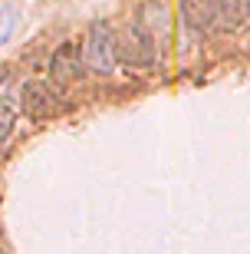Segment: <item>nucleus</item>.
<instances>
[{"label":"nucleus","instance_id":"obj_5","mask_svg":"<svg viewBox=\"0 0 250 254\" xmlns=\"http://www.w3.org/2000/svg\"><path fill=\"white\" fill-rule=\"evenodd\" d=\"M181 23L191 37L214 30V0H181Z\"/></svg>","mask_w":250,"mask_h":254},{"label":"nucleus","instance_id":"obj_1","mask_svg":"<svg viewBox=\"0 0 250 254\" xmlns=\"http://www.w3.org/2000/svg\"><path fill=\"white\" fill-rule=\"evenodd\" d=\"M115 50H119V63L129 69H151L158 63V40L151 37V30L145 23H129L115 37Z\"/></svg>","mask_w":250,"mask_h":254},{"label":"nucleus","instance_id":"obj_9","mask_svg":"<svg viewBox=\"0 0 250 254\" xmlns=\"http://www.w3.org/2000/svg\"><path fill=\"white\" fill-rule=\"evenodd\" d=\"M244 23L250 27V0H244Z\"/></svg>","mask_w":250,"mask_h":254},{"label":"nucleus","instance_id":"obj_10","mask_svg":"<svg viewBox=\"0 0 250 254\" xmlns=\"http://www.w3.org/2000/svg\"><path fill=\"white\" fill-rule=\"evenodd\" d=\"M0 254H3V251H0Z\"/></svg>","mask_w":250,"mask_h":254},{"label":"nucleus","instance_id":"obj_3","mask_svg":"<svg viewBox=\"0 0 250 254\" xmlns=\"http://www.w3.org/2000/svg\"><path fill=\"white\" fill-rule=\"evenodd\" d=\"M20 109L27 119H50V116L59 113V96H56L53 86H47V79H30V83L20 86Z\"/></svg>","mask_w":250,"mask_h":254},{"label":"nucleus","instance_id":"obj_2","mask_svg":"<svg viewBox=\"0 0 250 254\" xmlns=\"http://www.w3.org/2000/svg\"><path fill=\"white\" fill-rule=\"evenodd\" d=\"M83 60H86V69L96 76H112L115 66H119V50H115V33L105 20L93 23L89 27V37L83 43Z\"/></svg>","mask_w":250,"mask_h":254},{"label":"nucleus","instance_id":"obj_4","mask_svg":"<svg viewBox=\"0 0 250 254\" xmlns=\"http://www.w3.org/2000/svg\"><path fill=\"white\" fill-rule=\"evenodd\" d=\"M83 69H86V60H83V47L79 43L66 40V43H59L53 50V57H50V76H53V83L69 86L83 76Z\"/></svg>","mask_w":250,"mask_h":254},{"label":"nucleus","instance_id":"obj_6","mask_svg":"<svg viewBox=\"0 0 250 254\" xmlns=\"http://www.w3.org/2000/svg\"><path fill=\"white\" fill-rule=\"evenodd\" d=\"M244 27V0H214V33H234Z\"/></svg>","mask_w":250,"mask_h":254},{"label":"nucleus","instance_id":"obj_7","mask_svg":"<svg viewBox=\"0 0 250 254\" xmlns=\"http://www.w3.org/2000/svg\"><path fill=\"white\" fill-rule=\"evenodd\" d=\"M20 116V93L17 96H0V145H7V139L17 129Z\"/></svg>","mask_w":250,"mask_h":254},{"label":"nucleus","instance_id":"obj_8","mask_svg":"<svg viewBox=\"0 0 250 254\" xmlns=\"http://www.w3.org/2000/svg\"><path fill=\"white\" fill-rule=\"evenodd\" d=\"M17 27V10L13 7H0V43H7V37Z\"/></svg>","mask_w":250,"mask_h":254}]
</instances>
